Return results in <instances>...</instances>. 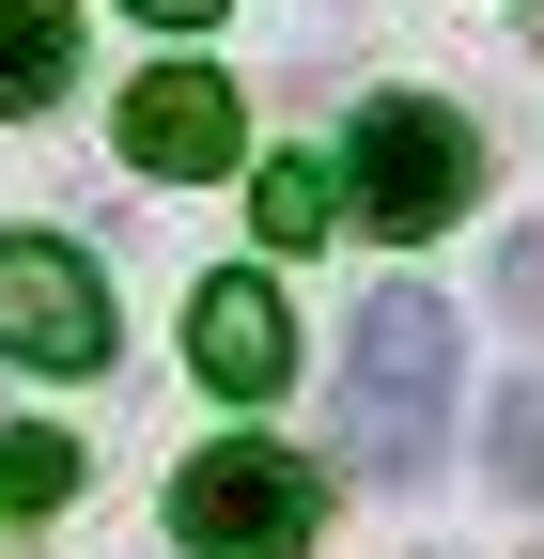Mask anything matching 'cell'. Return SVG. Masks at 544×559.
I'll return each mask as SVG.
<instances>
[{
  "label": "cell",
  "instance_id": "10",
  "mask_svg": "<svg viewBox=\"0 0 544 559\" xmlns=\"http://www.w3.org/2000/svg\"><path fill=\"white\" fill-rule=\"evenodd\" d=\"M249 218H264V249H311V234H327V171H311V156H281V171L249 187Z\"/></svg>",
  "mask_w": 544,
  "mask_h": 559
},
{
  "label": "cell",
  "instance_id": "12",
  "mask_svg": "<svg viewBox=\"0 0 544 559\" xmlns=\"http://www.w3.org/2000/svg\"><path fill=\"white\" fill-rule=\"evenodd\" d=\"M141 16H156V32H202V16H218V0H141Z\"/></svg>",
  "mask_w": 544,
  "mask_h": 559
},
{
  "label": "cell",
  "instance_id": "7",
  "mask_svg": "<svg viewBox=\"0 0 544 559\" xmlns=\"http://www.w3.org/2000/svg\"><path fill=\"white\" fill-rule=\"evenodd\" d=\"M79 79V0H0V109H62Z\"/></svg>",
  "mask_w": 544,
  "mask_h": 559
},
{
  "label": "cell",
  "instance_id": "8",
  "mask_svg": "<svg viewBox=\"0 0 544 559\" xmlns=\"http://www.w3.org/2000/svg\"><path fill=\"white\" fill-rule=\"evenodd\" d=\"M483 481L498 498H544V373L498 389V436H483Z\"/></svg>",
  "mask_w": 544,
  "mask_h": 559
},
{
  "label": "cell",
  "instance_id": "11",
  "mask_svg": "<svg viewBox=\"0 0 544 559\" xmlns=\"http://www.w3.org/2000/svg\"><path fill=\"white\" fill-rule=\"evenodd\" d=\"M498 296H513V311L544 326V234H513V249H498Z\"/></svg>",
  "mask_w": 544,
  "mask_h": 559
},
{
  "label": "cell",
  "instance_id": "6",
  "mask_svg": "<svg viewBox=\"0 0 544 559\" xmlns=\"http://www.w3.org/2000/svg\"><path fill=\"white\" fill-rule=\"evenodd\" d=\"M125 156H141V171H172V187L234 171V94L202 79V62H156V79L125 94Z\"/></svg>",
  "mask_w": 544,
  "mask_h": 559
},
{
  "label": "cell",
  "instance_id": "2",
  "mask_svg": "<svg viewBox=\"0 0 544 559\" xmlns=\"http://www.w3.org/2000/svg\"><path fill=\"white\" fill-rule=\"evenodd\" d=\"M343 187H358V218H374L389 249H421V234H451V218H466V187H483V140H466V109H436V94H374V109H358Z\"/></svg>",
  "mask_w": 544,
  "mask_h": 559
},
{
  "label": "cell",
  "instance_id": "5",
  "mask_svg": "<svg viewBox=\"0 0 544 559\" xmlns=\"http://www.w3.org/2000/svg\"><path fill=\"white\" fill-rule=\"evenodd\" d=\"M187 358H202L218 404H264V389L296 373V311L264 296V280H202V296H187Z\"/></svg>",
  "mask_w": 544,
  "mask_h": 559
},
{
  "label": "cell",
  "instance_id": "3",
  "mask_svg": "<svg viewBox=\"0 0 544 559\" xmlns=\"http://www.w3.org/2000/svg\"><path fill=\"white\" fill-rule=\"evenodd\" d=\"M327 528V481L296 451H264V436H218L187 481H172V544L187 559H296Z\"/></svg>",
  "mask_w": 544,
  "mask_h": 559
},
{
  "label": "cell",
  "instance_id": "4",
  "mask_svg": "<svg viewBox=\"0 0 544 559\" xmlns=\"http://www.w3.org/2000/svg\"><path fill=\"white\" fill-rule=\"evenodd\" d=\"M0 358L16 373H94L109 358V280L62 234H0Z\"/></svg>",
  "mask_w": 544,
  "mask_h": 559
},
{
  "label": "cell",
  "instance_id": "9",
  "mask_svg": "<svg viewBox=\"0 0 544 559\" xmlns=\"http://www.w3.org/2000/svg\"><path fill=\"white\" fill-rule=\"evenodd\" d=\"M79 498V451L62 436H0V513H62Z\"/></svg>",
  "mask_w": 544,
  "mask_h": 559
},
{
  "label": "cell",
  "instance_id": "1",
  "mask_svg": "<svg viewBox=\"0 0 544 559\" xmlns=\"http://www.w3.org/2000/svg\"><path fill=\"white\" fill-rule=\"evenodd\" d=\"M451 373H466L451 296L389 280V296L358 311V342H343V451H358L374 481H421V466H436V436H451Z\"/></svg>",
  "mask_w": 544,
  "mask_h": 559
}]
</instances>
